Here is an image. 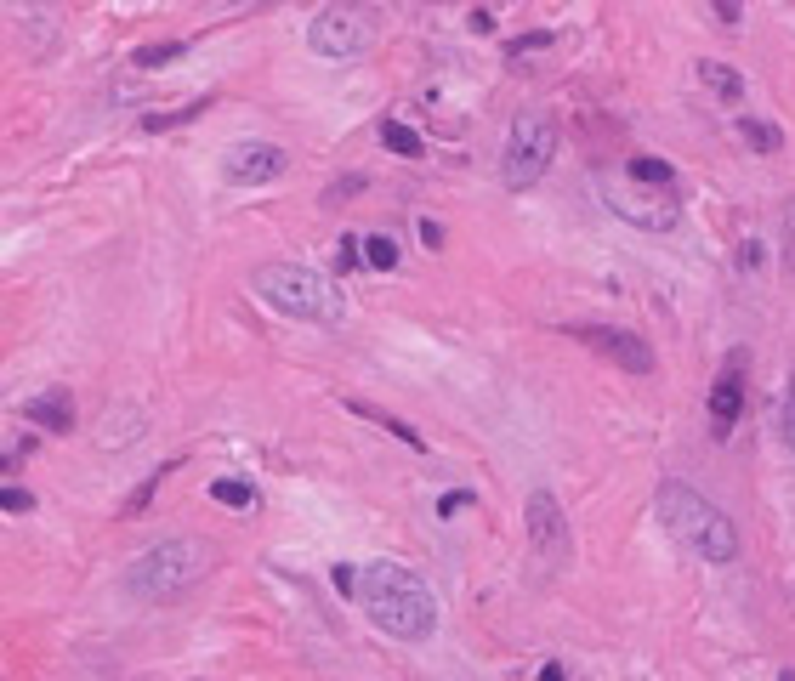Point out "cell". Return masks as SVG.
<instances>
[{"label":"cell","mask_w":795,"mask_h":681,"mask_svg":"<svg viewBox=\"0 0 795 681\" xmlns=\"http://www.w3.org/2000/svg\"><path fill=\"white\" fill-rule=\"evenodd\" d=\"M364 262L381 267V273H392V267H398V245H392L387 233H370V239H364Z\"/></svg>","instance_id":"obj_19"},{"label":"cell","mask_w":795,"mask_h":681,"mask_svg":"<svg viewBox=\"0 0 795 681\" xmlns=\"http://www.w3.org/2000/svg\"><path fill=\"white\" fill-rule=\"evenodd\" d=\"M699 86H705L716 103H744V74L733 69V63H716V57H705V63H699Z\"/></svg>","instance_id":"obj_13"},{"label":"cell","mask_w":795,"mask_h":681,"mask_svg":"<svg viewBox=\"0 0 795 681\" xmlns=\"http://www.w3.org/2000/svg\"><path fill=\"white\" fill-rule=\"evenodd\" d=\"M23 420L40 426V432H69V426H74L69 386H46V392H35V398H23Z\"/></svg>","instance_id":"obj_11"},{"label":"cell","mask_w":795,"mask_h":681,"mask_svg":"<svg viewBox=\"0 0 795 681\" xmlns=\"http://www.w3.org/2000/svg\"><path fill=\"white\" fill-rule=\"evenodd\" d=\"M358 250H364V239L341 233V245H336V267H341V273H347V267H358Z\"/></svg>","instance_id":"obj_22"},{"label":"cell","mask_w":795,"mask_h":681,"mask_svg":"<svg viewBox=\"0 0 795 681\" xmlns=\"http://www.w3.org/2000/svg\"><path fill=\"white\" fill-rule=\"evenodd\" d=\"M523 534H529V551H534V568H540V574L568 568L574 540H568V517H563V506H557V494H546V489L529 494V506H523Z\"/></svg>","instance_id":"obj_7"},{"label":"cell","mask_w":795,"mask_h":681,"mask_svg":"<svg viewBox=\"0 0 795 681\" xmlns=\"http://www.w3.org/2000/svg\"><path fill=\"white\" fill-rule=\"evenodd\" d=\"M211 568H216L211 540H159L142 557H131V568L120 574V591L142 608H159V602H177L182 591H194Z\"/></svg>","instance_id":"obj_2"},{"label":"cell","mask_w":795,"mask_h":681,"mask_svg":"<svg viewBox=\"0 0 795 681\" xmlns=\"http://www.w3.org/2000/svg\"><path fill=\"white\" fill-rule=\"evenodd\" d=\"M307 40H313L318 57H358L375 40V12L364 0H330L307 23Z\"/></svg>","instance_id":"obj_6"},{"label":"cell","mask_w":795,"mask_h":681,"mask_svg":"<svg viewBox=\"0 0 795 681\" xmlns=\"http://www.w3.org/2000/svg\"><path fill=\"white\" fill-rule=\"evenodd\" d=\"M654 506H659V523L671 528L676 545H688L693 557H705V562L739 557V528H733V517L716 500H705L699 489H688V483H659Z\"/></svg>","instance_id":"obj_3"},{"label":"cell","mask_w":795,"mask_h":681,"mask_svg":"<svg viewBox=\"0 0 795 681\" xmlns=\"http://www.w3.org/2000/svg\"><path fill=\"white\" fill-rule=\"evenodd\" d=\"M625 176L642 182V188H671V165H665V159H648V154H636L631 165H625Z\"/></svg>","instance_id":"obj_15"},{"label":"cell","mask_w":795,"mask_h":681,"mask_svg":"<svg viewBox=\"0 0 795 681\" xmlns=\"http://www.w3.org/2000/svg\"><path fill=\"white\" fill-rule=\"evenodd\" d=\"M568 335L585 341V347L597 352V358H608L614 369H625V375H654V347H648L642 335L614 330V324H574Z\"/></svg>","instance_id":"obj_8"},{"label":"cell","mask_w":795,"mask_h":681,"mask_svg":"<svg viewBox=\"0 0 795 681\" xmlns=\"http://www.w3.org/2000/svg\"><path fill=\"white\" fill-rule=\"evenodd\" d=\"M347 415H358V420H370V426H381V432H392L398 443H409V449H426V437L415 432L409 420L387 415V409H375V403H364V398H347Z\"/></svg>","instance_id":"obj_14"},{"label":"cell","mask_w":795,"mask_h":681,"mask_svg":"<svg viewBox=\"0 0 795 681\" xmlns=\"http://www.w3.org/2000/svg\"><path fill=\"white\" fill-rule=\"evenodd\" d=\"M421 239H426V250H438L443 245V227L438 222H421Z\"/></svg>","instance_id":"obj_29"},{"label":"cell","mask_w":795,"mask_h":681,"mask_svg":"<svg viewBox=\"0 0 795 681\" xmlns=\"http://www.w3.org/2000/svg\"><path fill=\"white\" fill-rule=\"evenodd\" d=\"M608 210L625 216V222H636V227H676V205H648L636 193H608Z\"/></svg>","instance_id":"obj_12"},{"label":"cell","mask_w":795,"mask_h":681,"mask_svg":"<svg viewBox=\"0 0 795 681\" xmlns=\"http://www.w3.org/2000/svg\"><path fill=\"white\" fill-rule=\"evenodd\" d=\"M330 579H336V591H341V596H347V591L358 596V574H353V562H336V568H330Z\"/></svg>","instance_id":"obj_25"},{"label":"cell","mask_w":795,"mask_h":681,"mask_svg":"<svg viewBox=\"0 0 795 681\" xmlns=\"http://www.w3.org/2000/svg\"><path fill=\"white\" fill-rule=\"evenodd\" d=\"M177 57H182V46L177 40H165V46H142L131 63H137V69H159V63H177Z\"/></svg>","instance_id":"obj_20"},{"label":"cell","mask_w":795,"mask_h":681,"mask_svg":"<svg viewBox=\"0 0 795 681\" xmlns=\"http://www.w3.org/2000/svg\"><path fill=\"white\" fill-rule=\"evenodd\" d=\"M284 165H290V154H284L279 142H233L228 154H222V171H228V182H245V188L284 176Z\"/></svg>","instance_id":"obj_9"},{"label":"cell","mask_w":795,"mask_h":681,"mask_svg":"<svg viewBox=\"0 0 795 681\" xmlns=\"http://www.w3.org/2000/svg\"><path fill=\"white\" fill-rule=\"evenodd\" d=\"M557 142H563V125L551 120V114H517L512 131H506V154H500L506 188H534L551 171Z\"/></svg>","instance_id":"obj_5"},{"label":"cell","mask_w":795,"mask_h":681,"mask_svg":"<svg viewBox=\"0 0 795 681\" xmlns=\"http://www.w3.org/2000/svg\"><path fill=\"white\" fill-rule=\"evenodd\" d=\"M358 188H364V176H347V182H330V188H324V205H341V199H353Z\"/></svg>","instance_id":"obj_23"},{"label":"cell","mask_w":795,"mask_h":681,"mask_svg":"<svg viewBox=\"0 0 795 681\" xmlns=\"http://www.w3.org/2000/svg\"><path fill=\"white\" fill-rule=\"evenodd\" d=\"M0 506H6V517H29V511H35V494L29 489H6L0 494Z\"/></svg>","instance_id":"obj_21"},{"label":"cell","mask_w":795,"mask_h":681,"mask_svg":"<svg viewBox=\"0 0 795 681\" xmlns=\"http://www.w3.org/2000/svg\"><path fill=\"white\" fill-rule=\"evenodd\" d=\"M358 608L370 613L375 630H387L398 642H421L438 625V602L426 591V579L404 562H370L358 568Z\"/></svg>","instance_id":"obj_1"},{"label":"cell","mask_w":795,"mask_h":681,"mask_svg":"<svg viewBox=\"0 0 795 681\" xmlns=\"http://www.w3.org/2000/svg\"><path fill=\"white\" fill-rule=\"evenodd\" d=\"M744 352H727L722 375L710 381V437H727L739 426V409H744Z\"/></svg>","instance_id":"obj_10"},{"label":"cell","mask_w":795,"mask_h":681,"mask_svg":"<svg viewBox=\"0 0 795 681\" xmlns=\"http://www.w3.org/2000/svg\"><path fill=\"white\" fill-rule=\"evenodd\" d=\"M381 142H387L392 154H404V159H421V137H415L409 125H398V120H381Z\"/></svg>","instance_id":"obj_18"},{"label":"cell","mask_w":795,"mask_h":681,"mask_svg":"<svg viewBox=\"0 0 795 681\" xmlns=\"http://www.w3.org/2000/svg\"><path fill=\"white\" fill-rule=\"evenodd\" d=\"M778 681H795V670H784V676H778Z\"/></svg>","instance_id":"obj_31"},{"label":"cell","mask_w":795,"mask_h":681,"mask_svg":"<svg viewBox=\"0 0 795 681\" xmlns=\"http://www.w3.org/2000/svg\"><path fill=\"white\" fill-rule=\"evenodd\" d=\"M211 500H222V506H233V511H250V506H256V489H250V483H239V477H216V483H211Z\"/></svg>","instance_id":"obj_16"},{"label":"cell","mask_w":795,"mask_h":681,"mask_svg":"<svg viewBox=\"0 0 795 681\" xmlns=\"http://www.w3.org/2000/svg\"><path fill=\"white\" fill-rule=\"evenodd\" d=\"M716 6V18L727 23V29H739V18H744V0H710Z\"/></svg>","instance_id":"obj_26"},{"label":"cell","mask_w":795,"mask_h":681,"mask_svg":"<svg viewBox=\"0 0 795 681\" xmlns=\"http://www.w3.org/2000/svg\"><path fill=\"white\" fill-rule=\"evenodd\" d=\"M466 506H472V494H443L438 511H443V517H455V511H466Z\"/></svg>","instance_id":"obj_27"},{"label":"cell","mask_w":795,"mask_h":681,"mask_svg":"<svg viewBox=\"0 0 795 681\" xmlns=\"http://www.w3.org/2000/svg\"><path fill=\"white\" fill-rule=\"evenodd\" d=\"M739 137L750 142L756 154H778V131L767 120H756V114H744V120H739Z\"/></svg>","instance_id":"obj_17"},{"label":"cell","mask_w":795,"mask_h":681,"mask_svg":"<svg viewBox=\"0 0 795 681\" xmlns=\"http://www.w3.org/2000/svg\"><path fill=\"white\" fill-rule=\"evenodd\" d=\"M159 477H165V472H154V477H148V483H142L137 494H131V500H125V517H137V511L148 506V500H154V489H159Z\"/></svg>","instance_id":"obj_24"},{"label":"cell","mask_w":795,"mask_h":681,"mask_svg":"<svg viewBox=\"0 0 795 681\" xmlns=\"http://www.w3.org/2000/svg\"><path fill=\"white\" fill-rule=\"evenodd\" d=\"M256 296H262L273 313L307 318V324H341V313H347V301H341L336 284L324 279V273H313V267H296V262L256 267Z\"/></svg>","instance_id":"obj_4"},{"label":"cell","mask_w":795,"mask_h":681,"mask_svg":"<svg viewBox=\"0 0 795 681\" xmlns=\"http://www.w3.org/2000/svg\"><path fill=\"white\" fill-rule=\"evenodd\" d=\"M784 432H790V443H795V375H790V398H784Z\"/></svg>","instance_id":"obj_28"},{"label":"cell","mask_w":795,"mask_h":681,"mask_svg":"<svg viewBox=\"0 0 795 681\" xmlns=\"http://www.w3.org/2000/svg\"><path fill=\"white\" fill-rule=\"evenodd\" d=\"M540 681H563V664H546V670H540Z\"/></svg>","instance_id":"obj_30"}]
</instances>
